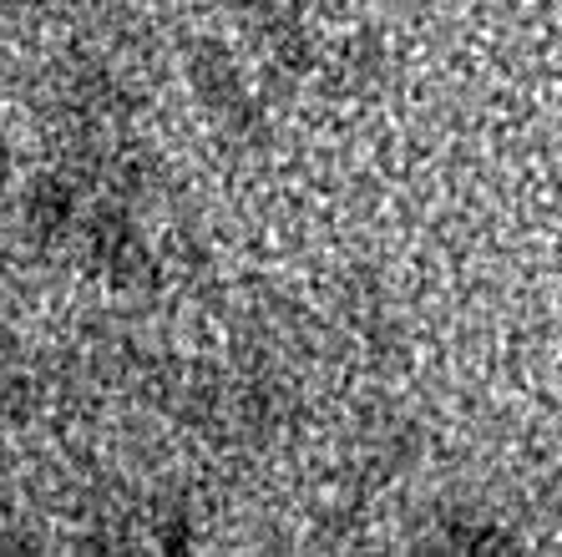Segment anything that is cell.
Masks as SVG:
<instances>
[{"label": "cell", "mask_w": 562, "mask_h": 557, "mask_svg": "<svg viewBox=\"0 0 562 557\" xmlns=\"http://www.w3.org/2000/svg\"><path fill=\"white\" fill-rule=\"evenodd\" d=\"M188 81H193V91L203 97V107H209L228 132H238L244 122H254L249 97H244L234 66H228V56H223L218 46H198V52H188Z\"/></svg>", "instance_id": "obj_2"}, {"label": "cell", "mask_w": 562, "mask_h": 557, "mask_svg": "<svg viewBox=\"0 0 562 557\" xmlns=\"http://www.w3.org/2000/svg\"><path fill=\"white\" fill-rule=\"evenodd\" d=\"M71 219H77V198H71V188H66L61 178H41L26 198V223L41 238H56V234L71 229Z\"/></svg>", "instance_id": "obj_3"}, {"label": "cell", "mask_w": 562, "mask_h": 557, "mask_svg": "<svg viewBox=\"0 0 562 557\" xmlns=\"http://www.w3.org/2000/svg\"><path fill=\"white\" fill-rule=\"evenodd\" d=\"M87 248H92L97 269L112 279V285H143L153 279V248H147L143 229L117 213V208H102L87 229Z\"/></svg>", "instance_id": "obj_1"}]
</instances>
